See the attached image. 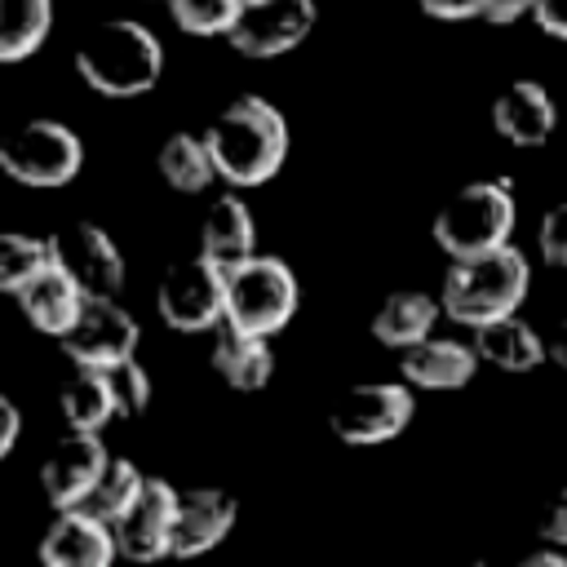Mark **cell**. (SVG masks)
I'll return each instance as SVG.
<instances>
[{
    "mask_svg": "<svg viewBox=\"0 0 567 567\" xmlns=\"http://www.w3.org/2000/svg\"><path fill=\"white\" fill-rule=\"evenodd\" d=\"M235 518H239V509H235L230 492H221V487L182 492L177 523H173V558H199V554L217 549L230 536Z\"/></svg>",
    "mask_w": 567,
    "mask_h": 567,
    "instance_id": "2e32d148",
    "label": "cell"
},
{
    "mask_svg": "<svg viewBox=\"0 0 567 567\" xmlns=\"http://www.w3.org/2000/svg\"><path fill=\"white\" fill-rule=\"evenodd\" d=\"M213 368L217 377L230 385V390H261L275 372V350H270V337H257V332H244L235 323H221L213 332Z\"/></svg>",
    "mask_w": 567,
    "mask_h": 567,
    "instance_id": "44dd1931",
    "label": "cell"
},
{
    "mask_svg": "<svg viewBox=\"0 0 567 567\" xmlns=\"http://www.w3.org/2000/svg\"><path fill=\"white\" fill-rule=\"evenodd\" d=\"M137 341H142V328L120 306V297H89L80 319H75V328L62 337V354L75 368L111 372L115 363L137 359Z\"/></svg>",
    "mask_w": 567,
    "mask_h": 567,
    "instance_id": "9c48e42d",
    "label": "cell"
},
{
    "mask_svg": "<svg viewBox=\"0 0 567 567\" xmlns=\"http://www.w3.org/2000/svg\"><path fill=\"white\" fill-rule=\"evenodd\" d=\"M199 252L221 270L257 257V221L239 195H217L199 221Z\"/></svg>",
    "mask_w": 567,
    "mask_h": 567,
    "instance_id": "d6986e66",
    "label": "cell"
},
{
    "mask_svg": "<svg viewBox=\"0 0 567 567\" xmlns=\"http://www.w3.org/2000/svg\"><path fill=\"white\" fill-rule=\"evenodd\" d=\"M465 567H487V563H465Z\"/></svg>",
    "mask_w": 567,
    "mask_h": 567,
    "instance_id": "74e56055",
    "label": "cell"
},
{
    "mask_svg": "<svg viewBox=\"0 0 567 567\" xmlns=\"http://www.w3.org/2000/svg\"><path fill=\"white\" fill-rule=\"evenodd\" d=\"M478 354L470 341H452V337H430L412 350L399 354V377L412 390H456L478 372Z\"/></svg>",
    "mask_w": 567,
    "mask_h": 567,
    "instance_id": "ac0fdd59",
    "label": "cell"
},
{
    "mask_svg": "<svg viewBox=\"0 0 567 567\" xmlns=\"http://www.w3.org/2000/svg\"><path fill=\"white\" fill-rule=\"evenodd\" d=\"M53 27V0H0V62H27Z\"/></svg>",
    "mask_w": 567,
    "mask_h": 567,
    "instance_id": "d4e9b609",
    "label": "cell"
},
{
    "mask_svg": "<svg viewBox=\"0 0 567 567\" xmlns=\"http://www.w3.org/2000/svg\"><path fill=\"white\" fill-rule=\"evenodd\" d=\"M53 261L80 284L84 297H120L124 288V252L97 221H66L49 235Z\"/></svg>",
    "mask_w": 567,
    "mask_h": 567,
    "instance_id": "8fae6325",
    "label": "cell"
},
{
    "mask_svg": "<svg viewBox=\"0 0 567 567\" xmlns=\"http://www.w3.org/2000/svg\"><path fill=\"white\" fill-rule=\"evenodd\" d=\"M545 354H549V363H554L558 372H567V319L545 332Z\"/></svg>",
    "mask_w": 567,
    "mask_h": 567,
    "instance_id": "d590c367",
    "label": "cell"
},
{
    "mask_svg": "<svg viewBox=\"0 0 567 567\" xmlns=\"http://www.w3.org/2000/svg\"><path fill=\"white\" fill-rule=\"evenodd\" d=\"M204 142L213 151L217 177L235 190H244V186L252 190V186H266L284 168L292 133L275 102L244 93L217 111V120L204 128Z\"/></svg>",
    "mask_w": 567,
    "mask_h": 567,
    "instance_id": "6da1fadb",
    "label": "cell"
},
{
    "mask_svg": "<svg viewBox=\"0 0 567 567\" xmlns=\"http://www.w3.org/2000/svg\"><path fill=\"white\" fill-rule=\"evenodd\" d=\"M18 434H22V408L9 394H0V456L18 447Z\"/></svg>",
    "mask_w": 567,
    "mask_h": 567,
    "instance_id": "d6a6232c",
    "label": "cell"
},
{
    "mask_svg": "<svg viewBox=\"0 0 567 567\" xmlns=\"http://www.w3.org/2000/svg\"><path fill=\"white\" fill-rule=\"evenodd\" d=\"M0 168L18 186L31 190H58L80 177L84 168V142L62 120H27L0 142Z\"/></svg>",
    "mask_w": 567,
    "mask_h": 567,
    "instance_id": "8992f818",
    "label": "cell"
},
{
    "mask_svg": "<svg viewBox=\"0 0 567 567\" xmlns=\"http://www.w3.org/2000/svg\"><path fill=\"white\" fill-rule=\"evenodd\" d=\"M155 164H159L164 186H173L177 195H199L217 177V164H213V151H208L204 133H173V137H164Z\"/></svg>",
    "mask_w": 567,
    "mask_h": 567,
    "instance_id": "cb8c5ba5",
    "label": "cell"
},
{
    "mask_svg": "<svg viewBox=\"0 0 567 567\" xmlns=\"http://www.w3.org/2000/svg\"><path fill=\"white\" fill-rule=\"evenodd\" d=\"M540 536H545V545L567 549V487L549 501V509H545V518H540Z\"/></svg>",
    "mask_w": 567,
    "mask_h": 567,
    "instance_id": "1f68e13d",
    "label": "cell"
},
{
    "mask_svg": "<svg viewBox=\"0 0 567 567\" xmlns=\"http://www.w3.org/2000/svg\"><path fill=\"white\" fill-rule=\"evenodd\" d=\"M315 18H319L315 0H248L226 40H230L235 53H244L252 62H266V58L292 53L310 35Z\"/></svg>",
    "mask_w": 567,
    "mask_h": 567,
    "instance_id": "7c38bea8",
    "label": "cell"
},
{
    "mask_svg": "<svg viewBox=\"0 0 567 567\" xmlns=\"http://www.w3.org/2000/svg\"><path fill=\"white\" fill-rule=\"evenodd\" d=\"M248 0H168L173 22L186 35H230Z\"/></svg>",
    "mask_w": 567,
    "mask_h": 567,
    "instance_id": "83f0119b",
    "label": "cell"
},
{
    "mask_svg": "<svg viewBox=\"0 0 567 567\" xmlns=\"http://www.w3.org/2000/svg\"><path fill=\"white\" fill-rule=\"evenodd\" d=\"M412 412H416V399L408 381H363V385H350L332 403L328 425L350 447H377V443L399 439Z\"/></svg>",
    "mask_w": 567,
    "mask_h": 567,
    "instance_id": "ba28073f",
    "label": "cell"
},
{
    "mask_svg": "<svg viewBox=\"0 0 567 567\" xmlns=\"http://www.w3.org/2000/svg\"><path fill=\"white\" fill-rule=\"evenodd\" d=\"M75 71L102 97H142L159 84L164 44L137 18H106L80 40Z\"/></svg>",
    "mask_w": 567,
    "mask_h": 567,
    "instance_id": "7a4b0ae2",
    "label": "cell"
},
{
    "mask_svg": "<svg viewBox=\"0 0 567 567\" xmlns=\"http://www.w3.org/2000/svg\"><path fill=\"white\" fill-rule=\"evenodd\" d=\"M470 346L483 363L501 368V372H532L540 363H549L545 354V332H536L527 319L509 315V319H496V323H483L470 332Z\"/></svg>",
    "mask_w": 567,
    "mask_h": 567,
    "instance_id": "7402d4cb",
    "label": "cell"
},
{
    "mask_svg": "<svg viewBox=\"0 0 567 567\" xmlns=\"http://www.w3.org/2000/svg\"><path fill=\"white\" fill-rule=\"evenodd\" d=\"M523 13H536V0H487V9H483V22L509 27V22H518Z\"/></svg>",
    "mask_w": 567,
    "mask_h": 567,
    "instance_id": "e575fe53",
    "label": "cell"
},
{
    "mask_svg": "<svg viewBox=\"0 0 567 567\" xmlns=\"http://www.w3.org/2000/svg\"><path fill=\"white\" fill-rule=\"evenodd\" d=\"M301 306V284L284 257L257 252L226 270V323L275 337L288 328V319Z\"/></svg>",
    "mask_w": 567,
    "mask_h": 567,
    "instance_id": "5b68a950",
    "label": "cell"
},
{
    "mask_svg": "<svg viewBox=\"0 0 567 567\" xmlns=\"http://www.w3.org/2000/svg\"><path fill=\"white\" fill-rule=\"evenodd\" d=\"M106 465H111V452H106L102 434L66 430L40 465V487L53 509H80V501L93 492V483L102 478Z\"/></svg>",
    "mask_w": 567,
    "mask_h": 567,
    "instance_id": "4fadbf2b",
    "label": "cell"
},
{
    "mask_svg": "<svg viewBox=\"0 0 567 567\" xmlns=\"http://www.w3.org/2000/svg\"><path fill=\"white\" fill-rule=\"evenodd\" d=\"M518 221V204H514V186L505 177H487V182H465L439 213H434V244L452 257H483L509 244Z\"/></svg>",
    "mask_w": 567,
    "mask_h": 567,
    "instance_id": "277c9868",
    "label": "cell"
},
{
    "mask_svg": "<svg viewBox=\"0 0 567 567\" xmlns=\"http://www.w3.org/2000/svg\"><path fill=\"white\" fill-rule=\"evenodd\" d=\"M18 310H22V319L35 328V332H44V337H66L71 328H75V319H80V310H84V292H80V284L53 261L40 279H31L18 297Z\"/></svg>",
    "mask_w": 567,
    "mask_h": 567,
    "instance_id": "e0dca14e",
    "label": "cell"
},
{
    "mask_svg": "<svg viewBox=\"0 0 567 567\" xmlns=\"http://www.w3.org/2000/svg\"><path fill=\"white\" fill-rule=\"evenodd\" d=\"M514 567H567V549H558V545H540V549L523 554Z\"/></svg>",
    "mask_w": 567,
    "mask_h": 567,
    "instance_id": "8d00e7d4",
    "label": "cell"
},
{
    "mask_svg": "<svg viewBox=\"0 0 567 567\" xmlns=\"http://www.w3.org/2000/svg\"><path fill=\"white\" fill-rule=\"evenodd\" d=\"M492 128H496L509 146L532 151V146H545V142L554 137V128H558V106H554V97H549L545 84H536V80H514V84H505V89L496 93V102H492Z\"/></svg>",
    "mask_w": 567,
    "mask_h": 567,
    "instance_id": "9a60e30c",
    "label": "cell"
},
{
    "mask_svg": "<svg viewBox=\"0 0 567 567\" xmlns=\"http://www.w3.org/2000/svg\"><path fill=\"white\" fill-rule=\"evenodd\" d=\"M536 27L549 31L554 40H567V0H536Z\"/></svg>",
    "mask_w": 567,
    "mask_h": 567,
    "instance_id": "836d02e7",
    "label": "cell"
},
{
    "mask_svg": "<svg viewBox=\"0 0 567 567\" xmlns=\"http://www.w3.org/2000/svg\"><path fill=\"white\" fill-rule=\"evenodd\" d=\"M155 4H168V0H155Z\"/></svg>",
    "mask_w": 567,
    "mask_h": 567,
    "instance_id": "f35d334b",
    "label": "cell"
},
{
    "mask_svg": "<svg viewBox=\"0 0 567 567\" xmlns=\"http://www.w3.org/2000/svg\"><path fill=\"white\" fill-rule=\"evenodd\" d=\"M106 377H111V390H115V408H120V416H142V412L151 408V372H146L137 359L115 363Z\"/></svg>",
    "mask_w": 567,
    "mask_h": 567,
    "instance_id": "f1b7e54d",
    "label": "cell"
},
{
    "mask_svg": "<svg viewBox=\"0 0 567 567\" xmlns=\"http://www.w3.org/2000/svg\"><path fill=\"white\" fill-rule=\"evenodd\" d=\"M155 310L164 319V328L173 332H217L226 323V270L217 261H208L204 252L173 261L159 275L155 288Z\"/></svg>",
    "mask_w": 567,
    "mask_h": 567,
    "instance_id": "52a82bcc",
    "label": "cell"
},
{
    "mask_svg": "<svg viewBox=\"0 0 567 567\" xmlns=\"http://www.w3.org/2000/svg\"><path fill=\"white\" fill-rule=\"evenodd\" d=\"M536 248H540V261H545V266L567 270V199H563V204H554V208L540 217Z\"/></svg>",
    "mask_w": 567,
    "mask_h": 567,
    "instance_id": "f546056e",
    "label": "cell"
},
{
    "mask_svg": "<svg viewBox=\"0 0 567 567\" xmlns=\"http://www.w3.org/2000/svg\"><path fill=\"white\" fill-rule=\"evenodd\" d=\"M177 505H182V492H177L168 478L146 474V483H142V492L133 496V505L111 523L115 545H120V558H128V563H159V558H173Z\"/></svg>",
    "mask_w": 567,
    "mask_h": 567,
    "instance_id": "30bf717a",
    "label": "cell"
},
{
    "mask_svg": "<svg viewBox=\"0 0 567 567\" xmlns=\"http://www.w3.org/2000/svg\"><path fill=\"white\" fill-rule=\"evenodd\" d=\"M425 9V18H439V22H470V18H483L487 0H416Z\"/></svg>",
    "mask_w": 567,
    "mask_h": 567,
    "instance_id": "4dcf8cb0",
    "label": "cell"
},
{
    "mask_svg": "<svg viewBox=\"0 0 567 567\" xmlns=\"http://www.w3.org/2000/svg\"><path fill=\"white\" fill-rule=\"evenodd\" d=\"M142 483H146V474H142L133 461L111 456V465L102 470V478L93 483V492L80 501V509L93 514V518H102V523H115V518L133 505V496L142 492Z\"/></svg>",
    "mask_w": 567,
    "mask_h": 567,
    "instance_id": "4316f807",
    "label": "cell"
},
{
    "mask_svg": "<svg viewBox=\"0 0 567 567\" xmlns=\"http://www.w3.org/2000/svg\"><path fill=\"white\" fill-rule=\"evenodd\" d=\"M58 408H62L66 430H84V434H102L106 421L120 416L111 377L97 372V368H75V372L58 385Z\"/></svg>",
    "mask_w": 567,
    "mask_h": 567,
    "instance_id": "603a6c76",
    "label": "cell"
},
{
    "mask_svg": "<svg viewBox=\"0 0 567 567\" xmlns=\"http://www.w3.org/2000/svg\"><path fill=\"white\" fill-rule=\"evenodd\" d=\"M53 266V244L40 235H22V230H4L0 235V288L9 297H18L31 279H40Z\"/></svg>",
    "mask_w": 567,
    "mask_h": 567,
    "instance_id": "484cf974",
    "label": "cell"
},
{
    "mask_svg": "<svg viewBox=\"0 0 567 567\" xmlns=\"http://www.w3.org/2000/svg\"><path fill=\"white\" fill-rule=\"evenodd\" d=\"M439 315H443V301H439V297L416 292V288H399V292H390V297L377 306V315H372V337H377L381 346H390V350L403 354V350H412V346H421V341L434 337Z\"/></svg>",
    "mask_w": 567,
    "mask_h": 567,
    "instance_id": "ffe728a7",
    "label": "cell"
},
{
    "mask_svg": "<svg viewBox=\"0 0 567 567\" xmlns=\"http://www.w3.org/2000/svg\"><path fill=\"white\" fill-rule=\"evenodd\" d=\"M35 554H40V567H115L120 545L111 523L84 509H58Z\"/></svg>",
    "mask_w": 567,
    "mask_h": 567,
    "instance_id": "5bb4252c",
    "label": "cell"
},
{
    "mask_svg": "<svg viewBox=\"0 0 567 567\" xmlns=\"http://www.w3.org/2000/svg\"><path fill=\"white\" fill-rule=\"evenodd\" d=\"M527 284H532L527 257L514 244H505L496 252L452 261L447 275H443L439 301H443V315L452 323H461V328L474 332L483 323H496V319L518 315V306L527 297Z\"/></svg>",
    "mask_w": 567,
    "mask_h": 567,
    "instance_id": "3957f363",
    "label": "cell"
}]
</instances>
